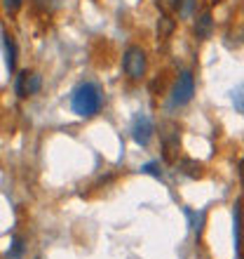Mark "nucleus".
<instances>
[{
	"instance_id": "nucleus-8",
	"label": "nucleus",
	"mask_w": 244,
	"mask_h": 259,
	"mask_svg": "<svg viewBox=\"0 0 244 259\" xmlns=\"http://www.w3.org/2000/svg\"><path fill=\"white\" fill-rule=\"evenodd\" d=\"M3 48H5V62H7V71L12 73L14 66H17V45H14L12 35L3 33Z\"/></svg>"
},
{
	"instance_id": "nucleus-1",
	"label": "nucleus",
	"mask_w": 244,
	"mask_h": 259,
	"mask_svg": "<svg viewBox=\"0 0 244 259\" xmlns=\"http://www.w3.org/2000/svg\"><path fill=\"white\" fill-rule=\"evenodd\" d=\"M71 109L73 113L82 118H89L99 113L101 109V88L94 85V82H82L73 90V97H71Z\"/></svg>"
},
{
	"instance_id": "nucleus-2",
	"label": "nucleus",
	"mask_w": 244,
	"mask_h": 259,
	"mask_svg": "<svg viewBox=\"0 0 244 259\" xmlns=\"http://www.w3.org/2000/svg\"><path fill=\"white\" fill-rule=\"evenodd\" d=\"M146 66H148V59H146V52L139 45H132V48L125 50V55H122V71L132 80H141L143 73H146Z\"/></svg>"
},
{
	"instance_id": "nucleus-13",
	"label": "nucleus",
	"mask_w": 244,
	"mask_h": 259,
	"mask_svg": "<svg viewBox=\"0 0 244 259\" xmlns=\"http://www.w3.org/2000/svg\"><path fill=\"white\" fill-rule=\"evenodd\" d=\"M157 31H160V35H169L171 31H174V19H169V14H162V17H160Z\"/></svg>"
},
{
	"instance_id": "nucleus-9",
	"label": "nucleus",
	"mask_w": 244,
	"mask_h": 259,
	"mask_svg": "<svg viewBox=\"0 0 244 259\" xmlns=\"http://www.w3.org/2000/svg\"><path fill=\"white\" fill-rule=\"evenodd\" d=\"M211 28H214V19H211V12H202L195 21V35L197 38H209Z\"/></svg>"
},
{
	"instance_id": "nucleus-7",
	"label": "nucleus",
	"mask_w": 244,
	"mask_h": 259,
	"mask_svg": "<svg viewBox=\"0 0 244 259\" xmlns=\"http://www.w3.org/2000/svg\"><path fill=\"white\" fill-rule=\"evenodd\" d=\"M232 236H235V257H239L242 252V200L235 203V210H232Z\"/></svg>"
},
{
	"instance_id": "nucleus-22",
	"label": "nucleus",
	"mask_w": 244,
	"mask_h": 259,
	"mask_svg": "<svg viewBox=\"0 0 244 259\" xmlns=\"http://www.w3.org/2000/svg\"><path fill=\"white\" fill-rule=\"evenodd\" d=\"M214 3H221V0H214Z\"/></svg>"
},
{
	"instance_id": "nucleus-19",
	"label": "nucleus",
	"mask_w": 244,
	"mask_h": 259,
	"mask_svg": "<svg viewBox=\"0 0 244 259\" xmlns=\"http://www.w3.org/2000/svg\"><path fill=\"white\" fill-rule=\"evenodd\" d=\"M21 3H24V0H3V10H5L7 14H17L21 10Z\"/></svg>"
},
{
	"instance_id": "nucleus-15",
	"label": "nucleus",
	"mask_w": 244,
	"mask_h": 259,
	"mask_svg": "<svg viewBox=\"0 0 244 259\" xmlns=\"http://www.w3.org/2000/svg\"><path fill=\"white\" fill-rule=\"evenodd\" d=\"M232 104H235V109L244 116V85H237V88L232 90Z\"/></svg>"
},
{
	"instance_id": "nucleus-14",
	"label": "nucleus",
	"mask_w": 244,
	"mask_h": 259,
	"mask_svg": "<svg viewBox=\"0 0 244 259\" xmlns=\"http://www.w3.org/2000/svg\"><path fill=\"white\" fill-rule=\"evenodd\" d=\"M33 3L40 7L42 12H56V10L64 5V0H33Z\"/></svg>"
},
{
	"instance_id": "nucleus-20",
	"label": "nucleus",
	"mask_w": 244,
	"mask_h": 259,
	"mask_svg": "<svg viewBox=\"0 0 244 259\" xmlns=\"http://www.w3.org/2000/svg\"><path fill=\"white\" fill-rule=\"evenodd\" d=\"M239 177H242V182H244V160L239 163Z\"/></svg>"
},
{
	"instance_id": "nucleus-12",
	"label": "nucleus",
	"mask_w": 244,
	"mask_h": 259,
	"mask_svg": "<svg viewBox=\"0 0 244 259\" xmlns=\"http://www.w3.org/2000/svg\"><path fill=\"white\" fill-rule=\"evenodd\" d=\"M24 250H26V245H24V238H17L12 240V247H10V252H7V259H21L24 257Z\"/></svg>"
},
{
	"instance_id": "nucleus-16",
	"label": "nucleus",
	"mask_w": 244,
	"mask_h": 259,
	"mask_svg": "<svg viewBox=\"0 0 244 259\" xmlns=\"http://www.w3.org/2000/svg\"><path fill=\"white\" fill-rule=\"evenodd\" d=\"M193 7H195V0H181V3H178V14H181V19H190Z\"/></svg>"
},
{
	"instance_id": "nucleus-23",
	"label": "nucleus",
	"mask_w": 244,
	"mask_h": 259,
	"mask_svg": "<svg viewBox=\"0 0 244 259\" xmlns=\"http://www.w3.org/2000/svg\"><path fill=\"white\" fill-rule=\"evenodd\" d=\"M38 259H42V257H38Z\"/></svg>"
},
{
	"instance_id": "nucleus-6",
	"label": "nucleus",
	"mask_w": 244,
	"mask_h": 259,
	"mask_svg": "<svg viewBox=\"0 0 244 259\" xmlns=\"http://www.w3.org/2000/svg\"><path fill=\"white\" fill-rule=\"evenodd\" d=\"M162 142H164V156L174 158L178 146H181V137H178V127L174 123H167L162 127Z\"/></svg>"
},
{
	"instance_id": "nucleus-4",
	"label": "nucleus",
	"mask_w": 244,
	"mask_h": 259,
	"mask_svg": "<svg viewBox=\"0 0 244 259\" xmlns=\"http://www.w3.org/2000/svg\"><path fill=\"white\" fill-rule=\"evenodd\" d=\"M132 139H134L139 146H148L153 135H155V125L146 113H136L134 120H132Z\"/></svg>"
},
{
	"instance_id": "nucleus-10",
	"label": "nucleus",
	"mask_w": 244,
	"mask_h": 259,
	"mask_svg": "<svg viewBox=\"0 0 244 259\" xmlns=\"http://www.w3.org/2000/svg\"><path fill=\"white\" fill-rule=\"evenodd\" d=\"M183 214L188 217L190 222V229L195 231V236L200 238V233H202V226H204V212H195V210H190V207H183Z\"/></svg>"
},
{
	"instance_id": "nucleus-5",
	"label": "nucleus",
	"mask_w": 244,
	"mask_h": 259,
	"mask_svg": "<svg viewBox=\"0 0 244 259\" xmlns=\"http://www.w3.org/2000/svg\"><path fill=\"white\" fill-rule=\"evenodd\" d=\"M42 88V78L38 73H28V71H21L17 75V82H14V90L19 97H31V95H38Z\"/></svg>"
},
{
	"instance_id": "nucleus-11",
	"label": "nucleus",
	"mask_w": 244,
	"mask_h": 259,
	"mask_svg": "<svg viewBox=\"0 0 244 259\" xmlns=\"http://www.w3.org/2000/svg\"><path fill=\"white\" fill-rule=\"evenodd\" d=\"M178 172H183L186 177H193L197 179L200 175H202V165L197 163V160H190V158H183V160H178Z\"/></svg>"
},
{
	"instance_id": "nucleus-17",
	"label": "nucleus",
	"mask_w": 244,
	"mask_h": 259,
	"mask_svg": "<svg viewBox=\"0 0 244 259\" xmlns=\"http://www.w3.org/2000/svg\"><path fill=\"white\" fill-rule=\"evenodd\" d=\"M178 3H181V0H157V7H160L164 14H167V12H176Z\"/></svg>"
},
{
	"instance_id": "nucleus-21",
	"label": "nucleus",
	"mask_w": 244,
	"mask_h": 259,
	"mask_svg": "<svg viewBox=\"0 0 244 259\" xmlns=\"http://www.w3.org/2000/svg\"><path fill=\"white\" fill-rule=\"evenodd\" d=\"M239 257H242V259H244V252H239Z\"/></svg>"
},
{
	"instance_id": "nucleus-3",
	"label": "nucleus",
	"mask_w": 244,
	"mask_h": 259,
	"mask_svg": "<svg viewBox=\"0 0 244 259\" xmlns=\"http://www.w3.org/2000/svg\"><path fill=\"white\" fill-rule=\"evenodd\" d=\"M195 95V78L190 71H183L178 75V80L174 82V90H171V104L174 106H186V104L193 99Z\"/></svg>"
},
{
	"instance_id": "nucleus-18",
	"label": "nucleus",
	"mask_w": 244,
	"mask_h": 259,
	"mask_svg": "<svg viewBox=\"0 0 244 259\" xmlns=\"http://www.w3.org/2000/svg\"><path fill=\"white\" fill-rule=\"evenodd\" d=\"M143 175H153L155 179H162V170H160V163H148L141 167Z\"/></svg>"
}]
</instances>
